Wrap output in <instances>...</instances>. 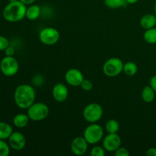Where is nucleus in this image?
<instances>
[{
    "instance_id": "f704fd0d",
    "label": "nucleus",
    "mask_w": 156,
    "mask_h": 156,
    "mask_svg": "<svg viewBox=\"0 0 156 156\" xmlns=\"http://www.w3.org/2000/svg\"><path fill=\"white\" fill-rule=\"evenodd\" d=\"M0 72H1V61H0Z\"/></svg>"
},
{
    "instance_id": "4be33fe9",
    "label": "nucleus",
    "mask_w": 156,
    "mask_h": 156,
    "mask_svg": "<svg viewBox=\"0 0 156 156\" xmlns=\"http://www.w3.org/2000/svg\"><path fill=\"white\" fill-rule=\"evenodd\" d=\"M105 4L110 9H120L126 5V0H105Z\"/></svg>"
},
{
    "instance_id": "f257e3e1",
    "label": "nucleus",
    "mask_w": 156,
    "mask_h": 156,
    "mask_svg": "<svg viewBox=\"0 0 156 156\" xmlns=\"http://www.w3.org/2000/svg\"><path fill=\"white\" fill-rule=\"evenodd\" d=\"M36 99V91L30 85L23 84L15 88L14 92V101L17 107L21 109L27 110L33 105Z\"/></svg>"
},
{
    "instance_id": "f8f14e48",
    "label": "nucleus",
    "mask_w": 156,
    "mask_h": 156,
    "mask_svg": "<svg viewBox=\"0 0 156 156\" xmlns=\"http://www.w3.org/2000/svg\"><path fill=\"white\" fill-rule=\"evenodd\" d=\"M8 140L9 146L14 150L20 151L25 147L26 138L21 133L13 131Z\"/></svg>"
},
{
    "instance_id": "7ed1b4c3",
    "label": "nucleus",
    "mask_w": 156,
    "mask_h": 156,
    "mask_svg": "<svg viewBox=\"0 0 156 156\" xmlns=\"http://www.w3.org/2000/svg\"><path fill=\"white\" fill-rule=\"evenodd\" d=\"M27 110V114L32 121L38 122L44 120L50 114L49 107L42 102H34Z\"/></svg>"
},
{
    "instance_id": "1a4fd4ad",
    "label": "nucleus",
    "mask_w": 156,
    "mask_h": 156,
    "mask_svg": "<svg viewBox=\"0 0 156 156\" xmlns=\"http://www.w3.org/2000/svg\"><path fill=\"white\" fill-rule=\"evenodd\" d=\"M121 138L117 133H108L103 140V147L105 151L114 152L120 147Z\"/></svg>"
},
{
    "instance_id": "412c9836",
    "label": "nucleus",
    "mask_w": 156,
    "mask_h": 156,
    "mask_svg": "<svg viewBox=\"0 0 156 156\" xmlns=\"http://www.w3.org/2000/svg\"><path fill=\"white\" fill-rule=\"evenodd\" d=\"M119 129H120V124L118 121L114 119H111L105 123V130L108 133H117Z\"/></svg>"
},
{
    "instance_id": "0eeeda50",
    "label": "nucleus",
    "mask_w": 156,
    "mask_h": 156,
    "mask_svg": "<svg viewBox=\"0 0 156 156\" xmlns=\"http://www.w3.org/2000/svg\"><path fill=\"white\" fill-rule=\"evenodd\" d=\"M59 38H60V34L59 30L54 27H44L39 33L40 41L45 45H54L59 41Z\"/></svg>"
},
{
    "instance_id": "39448f33",
    "label": "nucleus",
    "mask_w": 156,
    "mask_h": 156,
    "mask_svg": "<svg viewBox=\"0 0 156 156\" xmlns=\"http://www.w3.org/2000/svg\"><path fill=\"white\" fill-rule=\"evenodd\" d=\"M103 108L99 104L91 103L83 110V117L90 123H97L103 117Z\"/></svg>"
},
{
    "instance_id": "f3484780",
    "label": "nucleus",
    "mask_w": 156,
    "mask_h": 156,
    "mask_svg": "<svg viewBox=\"0 0 156 156\" xmlns=\"http://www.w3.org/2000/svg\"><path fill=\"white\" fill-rule=\"evenodd\" d=\"M141 96L146 103H152L155 98V91L150 85H146L142 90Z\"/></svg>"
},
{
    "instance_id": "72a5a7b5",
    "label": "nucleus",
    "mask_w": 156,
    "mask_h": 156,
    "mask_svg": "<svg viewBox=\"0 0 156 156\" xmlns=\"http://www.w3.org/2000/svg\"><path fill=\"white\" fill-rule=\"evenodd\" d=\"M9 2H14V1H17V0H8Z\"/></svg>"
},
{
    "instance_id": "f03ea898",
    "label": "nucleus",
    "mask_w": 156,
    "mask_h": 156,
    "mask_svg": "<svg viewBox=\"0 0 156 156\" xmlns=\"http://www.w3.org/2000/svg\"><path fill=\"white\" fill-rule=\"evenodd\" d=\"M26 10V5L19 0L9 2L3 9L2 16L4 19L9 22H18L25 18Z\"/></svg>"
},
{
    "instance_id": "6ab92c4d",
    "label": "nucleus",
    "mask_w": 156,
    "mask_h": 156,
    "mask_svg": "<svg viewBox=\"0 0 156 156\" xmlns=\"http://www.w3.org/2000/svg\"><path fill=\"white\" fill-rule=\"evenodd\" d=\"M123 72L128 76H133L138 72V66L133 62H127L123 64Z\"/></svg>"
},
{
    "instance_id": "4468645a",
    "label": "nucleus",
    "mask_w": 156,
    "mask_h": 156,
    "mask_svg": "<svg viewBox=\"0 0 156 156\" xmlns=\"http://www.w3.org/2000/svg\"><path fill=\"white\" fill-rule=\"evenodd\" d=\"M140 25L145 30L155 27L156 25V16L152 14H146L140 19Z\"/></svg>"
},
{
    "instance_id": "9b49d317",
    "label": "nucleus",
    "mask_w": 156,
    "mask_h": 156,
    "mask_svg": "<svg viewBox=\"0 0 156 156\" xmlns=\"http://www.w3.org/2000/svg\"><path fill=\"white\" fill-rule=\"evenodd\" d=\"M88 148V143L84 136H77L74 138L70 145L72 152L76 155H83L86 153Z\"/></svg>"
},
{
    "instance_id": "2f4dec72",
    "label": "nucleus",
    "mask_w": 156,
    "mask_h": 156,
    "mask_svg": "<svg viewBox=\"0 0 156 156\" xmlns=\"http://www.w3.org/2000/svg\"><path fill=\"white\" fill-rule=\"evenodd\" d=\"M126 2H127V4L133 5V4H135V3H136L139 0H126Z\"/></svg>"
},
{
    "instance_id": "2eb2a0df",
    "label": "nucleus",
    "mask_w": 156,
    "mask_h": 156,
    "mask_svg": "<svg viewBox=\"0 0 156 156\" xmlns=\"http://www.w3.org/2000/svg\"><path fill=\"white\" fill-rule=\"evenodd\" d=\"M41 13V9L37 5H30L26 10L25 17L30 21H34L37 19Z\"/></svg>"
},
{
    "instance_id": "c756f323",
    "label": "nucleus",
    "mask_w": 156,
    "mask_h": 156,
    "mask_svg": "<svg viewBox=\"0 0 156 156\" xmlns=\"http://www.w3.org/2000/svg\"><path fill=\"white\" fill-rule=\"evenodd\" d=\"M146 155L147 156H156V148L152 147L149 148L146 151Z\"/></svg>"
},
{
    "instance_id": "20e7f679",
    "label": "nucleus",
    "mask_w": 156,
    "mask_h": 156,
    "mask_svg": "<svg viewBox=\"0 0 156 156\" xmlns=\"http://www.w3.org/2000/svg\"><path fill=\"white\" fill-rule=\"evenodd\" d=\"M83 136L88 144H97L103 139L104 129L101 126L96 123H91L85 128Z\"/></svg>"
},
{
    "instance_id": "6e6552de",
    "label": "nucleus",
    "mask_w": 156,
    "mask_h": 156,
    "mask_svg": "<svg viewBox=\"0 0 156 156\" xmlns=\"http://www.w3.org/2000/svg\"><path fill=\"white\" fill-rule=\"evenodd\" d=\"M19 64L14 56H5L1 60V72L4 76L12 77L18 73Z\"/></svg>"
},
{
    "instance_id": "7c9ffc66",
    "label": "nucleus",
    "mask_w": 156,
    "mask_h": 156,
    "mask_svg": "<svg viewBox=\"0 0 156 156\" xmlns=\"http://www.w3.org/2000/svg\"><path fill=\"white\" fill-rule=\"evenodd\" d=\"M19 1H21V2L24 3L26 5H30L34 4L36 2V0H19Z\"/></svg>"
},
{
    "instance_id": "a211bd4d",
    "label": "nucleus",
    "mask_w": 156,
    "mask_h": 156,
    "mask_svg": "<svg viewBox=\"0 0 156 156\" xmlns=\"http://www.w3.org/2000/svg\"><path fill=\"white\" fill-rule=\"evenodd\" d=\"M13 133V128L9 123L0 121V140H8Z\"/></svg>"
},
{
    "instance_id": "ddd939ff",
    "label": "nucleus",
    "mask_w": 156,
    "mask_h": 156,
    "mask_svg": "<svg viewBox=\"0 0 156 156\" xmlns=\"http://www.w3.org/2000/svg\"><path fill=\"white\" fill-rule=\"evenodd\" d=\"M52 95L56 102L62 103L68 98L69 90L66 85L63 83H56L52 90Z\"/></svg>"
},
{
    "instance_id": "aec40b11",
    "label": "nucleus",
    "mask_w": 156,
    "mask_h": 156,
    "mask_svg": "<svg viewBox=\"0 0 156 156\" xmlns=\"http://www.w3.org/2000/svg\"><path fill=\"white\" fill-rule=\"evenodd\" d=\"M143 39L149 44H156V27L147 29L143 34Z\"/></svg>"
},
{
    "instance_id": "393cba45",
    "label": "nucleus",
    "mask_w": 156,
    "mask_h": 156,
    "mask_svg": "<svg viewBox=\"0 0 156 156\" xmlns=\"http://www.w3.org/2000/svg\"><path fill=\"white\" fill-rule=\"evenodd\" d=\"M81 87H82V88L84 91H91L93 88V83L91 80H89V79H85L83 80V82H82V83L81 84Z\"/></svg>"
},
{
    "instance_id": "c85d7f7f",
    "label": "nucleus",
    "mask_w": 156,
    "mask_h": 156,
    "mask_svg": "<svg viewBox=\"0 0 156 156\" xmlns=\"http://www.w3.org/2000/svg\"><path fill=\"white\" fill-rule=\"evenodd\" d=\"M149 85L153 88L154 91L156 92V75L151 78L150 81H149Z\"/></svg>"
},
{
    "instance_id": "b1692460",
    "label": "nucleus",
    "mask_w": 156,
    "mask_h": 156,
    "mask_svg": "<svg viewBox=\"0 0 156 156\" xmlns=\"http://www.w3.org/2000/svg\"><path fill=\"white\" fill-rule=\"evenodd\" d=\"M91 156H105V149L101 146H94L91 150Z\"/></svg>"
},
{
    "instance_id": "9d476101",
    "label": "nucleus",
    "mask_w": 156,
    "mask_h": 156,
    "mask_svg": "<svg viewBox=\"0 0 156 156\" xmlns=\"http://www.w3.org/2000/svg\"><path fill=\"white\" fill-rule=\"evenodd\" d=\"M65 79L67 84L73 87L81 86L85 79L82 72L78 69H69L65 74Z\"/></svg>"
},
{
    "instance_id": "473e14b6",
    "label": "nucleus",
    "mask_w": 156,
    "mask_h": 156,
    "mask_svg": "<svg viewBox=\"0 0 156 156\" xmlns=\"http://www.w3.org/2000/svg\"><path fill=\"white\" fill-rule=\"evenodd\" d=\"M154 9H155V16H156V1H155V6H154Z\"/></svg>"
},
{
    "instance_id": "cd10ccee",
    "label": "nucleus",
    "mask_w": 156,
    "mask_h": 156,
    "mask_svg": "<svg viewBox=\"0 0 156 156\" xmlns=\"http://www.w3.org/2000/svg\"><path fill=\"white\" fill-rule=\"evenodd\" d=\"M5 51V55L7 56H14L15 53V50L13 47H11V46H9Z\"/></svg>"
},
{
    "instance_id": "a878e982",
    "label": "nucleus",
    "mask_w": 156,
    "mask_h": 156,
    "mask_svg": "<svg viewBox=\"0 0 156 156\" xmlns=\"http://www.w3.org/2000/svg\"><path fill=\"white\" fill-rule=\"evenodd\" d=\"M9 46V41L5 37L0 35V51H4Z\"/></svg>"
},
{
    "instance_id": "bb28decb",
    "label": "nucleus",
    "mask_w": 156,
    "mask_h": 156,
    "mask_svg": "<svg viewBox=\"0 0 156 156\" xmlns=\"http://www.w3.org/2000/svg\"><path fill=\"white\" fill-rule=\"evenodd\" d=\"M116 156H129V152L127 149L125 147H119L117 150L115 151Z\"/></svg>"
},
{
    "instance_id": "423d86ee",
    "label": "nucleus",
    "mask_w": 156,
    "mask_h": 156,
    "mask_svg": "<svg viewBox=\"0 0 156 156\" xmlns=\"http://www.w3.org/2000/svg\"><path fill=\"white\" fill-rule=\"evenodd\" d=\"M123 62L117 57L108 59L103 66V73L108 77H116L123 72Z\"/></svg>"
},
{
    "instance_id": "5701e85b",
    "label": "nucleus",
    "mask_w": 156,
    "mask_h": 156,
    "mask_svg": "<svg viewBox=\"0 0 156 156\" xmlns=\"http://www.w3.org/2000/svg\"><path fill=\"white\" fill-rule=\"evenodd\" d=\"M10 146L5 140H0V156H8L10 154Z\"/></svg>"
},
{
    "instance_id": "dca6fc26",
    "label": "nucleus",
    "mask_w": 156,
    "mask_h": 156,
    "mask_svg": "<svg viewBox=\"0 0 156 156\" xmlns=\"http://www.w3.org/2000/svg\"><path fill=\"white\" fill-rule=\"evenodd\" d=\"M28 115L25 114H18L14 117L13 118V124L15 127L22 129L24 128L30 121Z\"/></svg>"
}]
</instances>
